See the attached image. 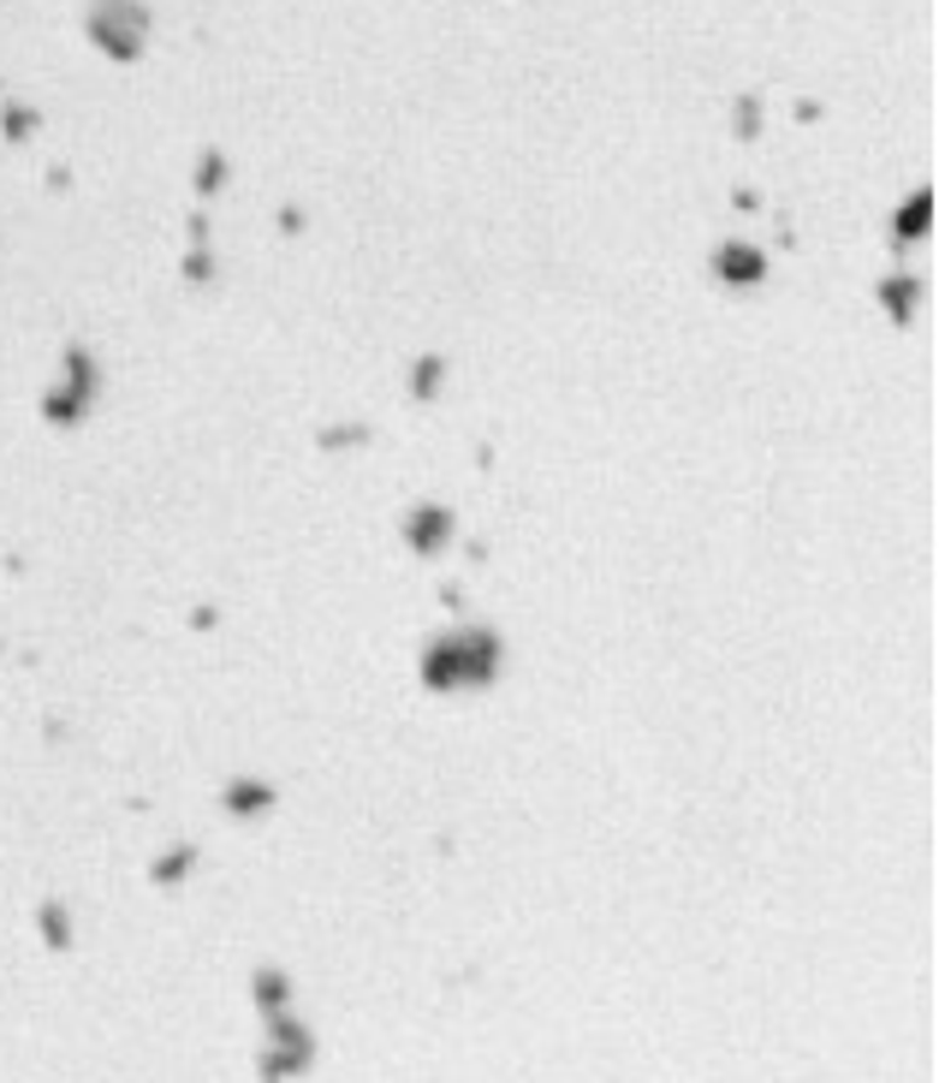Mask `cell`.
Instances as JSON below:
<instances>
[{"label":"cell","mask_w":939,"mask_h":1083,"mask_svg":"<svg viewBox=\"0 0 939 1083\" xmlns=\"http://www.w3.org/2000/svg\"><path fill=\"white\" fill-rule=\"evenodd\" d=\"M761 131V96H738V138H755Z\"/></svg>","instance_id":"obj_9"},{"label":"cell","mask_w":939,"mask_h":1083,"mask_svg":"<svg viewBox=\"0 0 939 1083\" xmlns=\"http://www.w3.org/2000/svg\"><path fill=\"white\" fill-rule=\"evenodd\" d=\"M714 269H720L726 274V281H761V274H767V262H761V251H750V244H726V251L720 256H714Z\"/></svg>","instance_id":"obj_3"},{"label":"cell","mask_w":939,"mask_h":1083,"mask_svg":"<svg viewBox=\"0 0 939 1083\" xmlns=\"http://www.w3.org/2000/svg\"><path fill=\"white\" fill-rule=\"evenodd\" d=\"M429 685H470V679H488L494 672V637L488 632H459V637H446V643H434L429 649Z\"/></svg>","instance_id":"obj_1"},{"label":"cell","mask_w":939,"mask_h":1083,"mask_svg":"<svg viewBox=\"0 0 939 1083\" xmlns=\"http://www.w3.org/2000/svg\"><path fill=\"white\" fill-rule=\"evenodd\" d=\"M909 304H916V281H886V310L909 316Z\"/></svg>","instance_id":"obj_8"},{"label":"cell","mask_w":939,"mask_h":1083,"mask_svg":"<svg viewBox=\"0 0 939 1083\" xmlns=\"http://www.w3.org/2000/svg\"><path fill=\"white\" fill-rule=\"evenodd\" d=\"M220 179H227V155L209 150V155H202V167H197V192H202V197H214V192H220Z\"/></svg>","instance_id":"obj_7"},{"label":"cell","mask_w":939,"mask_h":1083,"mask_svg":"<svg viewBox=\"0 0 939 1083\" xmlns=\"http://www.w3.org/2000/svg\"><path fill=\"white\" fill-rule=\"evenodd\" d=\"M262 1006H268V1013H274V1006H280V976H262Z\"/></svg>","instance_id":"obj_12"},{"label":"cell","mask_w":939,"mask_h":1083,"mask_svg":"<svg viewBox=\"0 0 939 1083\" xmlns=\"http://www.w3.org/2000/svg\"><path fill=\"white\" fill-rule=\"evenodd\" d=\"M410 542H417V548H440V542H446V512L440 506L417 512V518H410Z\"/></svg>","instance_id":"obj_6"},{"label":"cell","mask_w":939,"mask_h":1083,"mask_svg":"<svg viewBox=\"0 0 939 1083\" xmlns=\"http://www.w3.org/2000/svg\"><path fill=\"white\" fill-rule=\"evenodd\" d=\"M434 375H440V358L417 363V393H434Z\"/></svg>","instance_id":"obj_11"},{"label":"cell","mask_w":939,"mask_h":1083,"mask_svg":"<svg viewBox=\"0 0 939 1083\" xmlns=\"http://www.w3.org/2000/svg\"><path fill=\"white\" fill-rule=\"evenodd\" d=\"M90 36L96 48H108L113 61H137L143 36H150V12L137 0H96L90 7Z\"/></svg>","instance_id":"obj_2"},{"label":"cell","mask_w":939,"mask_h":1083,"mask_svg":"<svg viewBox=\"0 0 939 1083\" xmlns=\"http://www.w3.org/2000/svg\"><path fill=\"white\" fill-rule=\"evenodd\" d=\"M227 803H232V810H239V803H274V792H268V786H232Z\"/></svg>","instance_id":"obj_10"},{"label":"cell","mask_w":939,"mask_h":1083,"mask_svg":"<svg viewBox=\"0 0 939 1083\" xmlns=\"http://www.w3.org/2000/svg\"><path fill=\"white\" fill-rule=\"evenodd\" d=\"M928 215H934V197L916 192V197H909V209L892 215V244H916L921 232H928Z\"/></svg>","instance_id":"obj_4"},{"label":"cell","mask_w":939,"mask_h":1083,"mask_svg":"<svg viewBox=\"0 0 939 1083\" xmlns=\"http://www.w3.org/2000/svg\"><path fill=\"white\" fill-rule=\"evenodd\" d=\"M36 125H42V113H36V108H19V101H0V138H7V143H24Z\"/></svg>","instance_id":"obj_5"}]
</instances>
